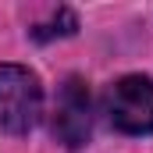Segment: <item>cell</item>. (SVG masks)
<instances>
[{
    "label": "cell",
    "mask_w": 153,
    "mask_h": 153,
    "mask_svg": "<svg viewBox=\"0 0 153 153\" xmlns=\"http://www.w3.org/2000/svg\"><path fill=\"white\" fill-rule=\"evenodd\" d=\"M107 117L125 135L153 132V82L143 75H125L107 89Z\"/></svg>",
    "instance_id": "cell-2"
},
{
    "label": "cell",
    "mask_w": 153,
    "mask_h": 153,
    "mask_svg": "<svg viewBox=\"0 0 153 153\" xmlns=\"http://www.w3.org/2000/svg\"><path fill=\"white\" fill-rule=\"evenodd\" d=\"M75 29H78L75 14L61 7V11H57L50 22H46V25H36V29H29V32H32V39H53V36H71Z\"/></svg>",
    "instance_id": "cell-4"
},
{
    "label": "cell",
    "mask_w": 153,
    "mask_h": 153,
    "mask_svg": "<svg viewBox=\"0 0 153 153\" xmlns=\"http://www.w3.org/2000/svg\"><path fill=\"white\" fill-rule=\"evenodd\" d=\"M93 132V114H89V89L82 78H68L61 85V96H57V111H53V135L61 146L78 150L85 146Z\"/></svg>",
    "instance_id": "cell-3"
},
{
    "label": "cell",
    "mask_w": 153,
    "mask_h": 153,
    "mask_svg": "<svg viewBox=\"0 0 153 153\" xmlns=\"http://www.w3.org/2000/svg\"><path fill=\"white\" fill-rule=\"evenodd\" d=\"M43 117V85L22 64H0V128L29 135Z\"/></svg>",
    "instance_id": "cell-1"
}]
</instances>
